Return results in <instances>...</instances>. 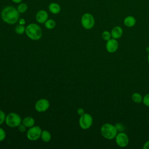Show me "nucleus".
Segmentation results:
<instances>
[{"mask_svg":"<svg viewBox=\"0 0 149 149\" xmlns=\"http://www.w3.org/2000/svg\"><path fill=\"white\" fill-rule=\"evenodd\" d=\"M0 15L2 21L8 24H15L20 18V13L17 8L11 5L4 7L1 10Z\"/></svg>","mask_w":149,"mask_h":149,"instance_id":"nucleus-1","label":"nucleus"},{"mask_svg":"<svg viewBox=\"0 0 149 149\" xmlns=\"http://www.w3.org/2000/svg\"><path fill=\"white\" fill-rule=\"evenodd\" d=\"M147 61H148V62L149 63V52L148 53V55H147Z\"/></svg>","mask_w":149,"mask_h":149,"instance_id":"nucleus-32","label":"nucleus"},{"mask_svg":"<svg viewBox=\"0 0 149 149\" xmlns=\"http://www.w3.org/2000/svg\"><path fill=\"white\" fill-rule=\"evenodd\" d=\"M17 22L19 24L24 25L26 24V20L24 18H19Z\"/></svg>","mask_w":149,"mask_h":149,"instance_id":"nucleus-28","label":"nucleus"},{"mask_svg":"<svg viewBox=\"0 0 149 149\" xmlns=\"http://www.w3.org/2000/svg\"><path fill=\"white\" fill-rule=\"evenodd\" d=\"M77 113L79 115L81 116L82 115H83L84 113H85V111H84V109L82 108H79L77 109Z\"/></svg>","mask_w":149,"mask_h":149,"instance_id":"nucleus-27","label":"nucleus"},{"mask_svg":"<svg viewBox=\"0 0 149 149\" xmlns=\"http://www.w3.org/2000/svg\"><path fill=\"white\" fill-rule=\"evenodd\" d=\"M102 38L105 41H108L112 38L111 32L107 30H105L102 33Z\"/></svg>","mask_w":149,"mask_h":149,"instance_id":"nucleus-21","label":"nucleus"},{"mask_svg":"<svg viewBox=\"0 0 149 149\" xmlns=\"http://www.w3.org/2000/svg\"><path fill=\"white\" fill-rule=\"evenodd\" d=\"M6 118V115L5 112L0 109V125L2 124L5 121Z\"/></svg>","mask_w":149,"mask_h":149,"instance_id":"nucleus-25","label":"nucleus"},{"mask_svg":"<svg viewBox=\"0 0 149 149\" xmlns=\"http://www.w3.org/2000/svg\"><path fill=\"white\" fill-rule=\"evenodd\" d=\"M41 139L45 143L49 142L51 139V133L47 130H42L41 134Z\"/></svg>","mask_w":149,"mask_h":149,"instance_id":"nucleus-16","label":"nucleus"},{"mask_svg":"<svg viewBox=\"0 0 149 149\" xmlns=\"http://www.w3.org/2000/svg\"><path fill=\"white\" fill-rule=\"evenodd\" d=\"M45 27L48 30H52L54 29L56 26V22L54 19H48L45 23H44Z\"/></svg>","mask_w":149,"mask_h":149,"instance_id":"nucleus-18","label":"nucleus"},{"mask_svg":"<svg viewBox=\"0 0 149 149\" xmlns=\"http://www.w3.org/2000/svg\"><path fill=\"white\" fill-rule=\"evenodd\" d=\"M48 10L52 14L57 15L60 13L61 10V7L56 2H51L48 5Z\"/></svg>","mask_w":149,"mask_h":149,"instance_id":"nucleus-13","label":"nucleus"},{"mask_svg":"<svg viewBox=\"0 0 149 149\" xmlns=\"http://www.w3.org/2000/svg\"><path fill=\"white\" fill-rule=\"evenodd\" d=\"M26 34L32 40H38L42 36V31L40 26L36 23H31L26 27Z\"/></svg>","mask_w":149,"mask_h":149,"instance_id":"nucleus-2","label":"nucleus"},{"mask_svg":"<svg viewBox=\"0 0 149 149\" xmlns=\"http://www.w3.org/2000/svg\"><path fill=\"white\" fill-rule=\"evenodd\" d=\"M136 23V19L134 16L132 15L127 16L126 17H125L123 20L124 25L129 28L134 26Z\"/></svg>","mask_w":149,"mask_h":149,"instance_id":"nucleus-14","label":"nucleus"},{"mask_svg":"<svg viewBox=\"0 0 149 149\" xmlns=\"http://www.w3.org/2000/svg\"><path fill=\"white\" fill-rule=\"evenodd\" d=\"M35 17L36 21L38 23L44 24V23L48 19V13L46 10L41 9L37 12Z\"/></svg>","mask_w":149,"mask_h":149,"instance_id":"nucleus-11","label":"nucleus"},{"mask_svg":"<svg viewBox=\"0 0 149 149\" xmlns=\"http://www.w3.org/2000/svg\"><path fill=\"white\" fill-rule=\"evenodd\" d=\"M15 31L18 34H23L25 33L26 27L24 26V25H21L19 24L15 27Z\"/></svg>","mask_w":149,"mask_h":149,"instance_id":"nucleus-20","label":"nucleus"},{"mask_svg":"<svg viewBox=\"0 0 149 149\" xmlns=\"http://www.w3.org/2000/svg\"><path fill=\"white\" fill-rule=\"evenodd\" d=\"M117 130L118 132H123L124 130H125V127L123 126V125L121 123H116L115 125Z\"/></svg>","mask_w":149,"mask_h":149,"instance_id":"nucleus-23","label":"nucleus"},{"mask_svg":"<svg viewBox=\"0 0 149 149\" xmlns=\"http://www.w3.org/2000/svg\"><path fill=\"white\" fill-rule=\"evenodd\" d=\"M100 132L102 136L107 140L114 139L118 133L115 125L109 123L103 124L100 128Z\"/></svg>","mask_w":149,"mask_h":149,"instance_id":"nucleus-3","label":"nucleus"},{"mask_svg":"<svg viewBox=\"0 0 149 149\" xmlns=\"http://www.w3.org/2000/svg\"><path fill=\"white\" fill-rule=\"evenodd\" d=\"M93 123V116L88 113H84L80 116L79 124L80 127L84 130L88 129L91 127Z\"/></svg>","mask_w":149,"mask_h":149,"instance_id":"nucleus-6","label":"nucleus"},{"mask_svg":"<svg viewBox=\"0 0 149 149\" xmlns=\"http://www.w3.org/2000/svg\"><path fill=\"white\" fill-rule=\"evenodd\" d=\"M42 129L38 126H33L27 131L26 136L30 141H36L41 137Z\"/></svg>","mask_w":149,"mask_h":149,"instance_id":"nucleus-7","label":"nucleus"},{"mask_svg":"<svg viewBox=\"0 0 149 149\" xmlns=\"http://www.w3.org/2000/svg\"><path fill=\"white\" fill-rule=\"evenodd\" d=\"M143 149H149V140L147 141L143 146Z\"/></svg>","mask_w":149,"mask_h":149,"instance_id":"nucleus-29","label":"nucleus"},{"mask_svg":"<svg viewBox=\"0 0 149 149\" xmlns=\"http://www.w3.org/2000/svg\"><path fill=\"white\" fill-rule=\"evenodd\" d=\"M18 129L19 130L22 132V133H23V132H25L26 130V127L22 123L19 126H18Z\"/></svg>","mask_w":149,"mask_h":149,"instance_id":"nucleus-26","label":"nucleus"},{"mask_svg":"<svg viewBox=\"0 0 149 149\" xmlns=\"http://www.w3.org/2000/svg\"><path fill=\"white\" fill-rule=\"evenodd\" d=\"M115 140L117 146L120 148L126 147L129 142L128 136L123 132H118L115 138Z\"/></svg>","mask_w":149,"mask_h":149,"instance_id":"nucleus-8","label":"nucleus"},{"mask_svg":"<svg viewBox=\"0 0 149 149\" xmlns=\"http://www.w3.org/2000/svg\"><path fill=\"white\" fill-rule=\"evenodd\" d=\"M119 47V43L116 39L111 38L109 40L107 41L105 44V48L108 52L113 54L117 51Z\"/></svg>","mask_w":149,"mask_h":149,"instance_id":"nucleus-10","label":"nucleus"},{"mask_svg":"<svg viewBox=\"0 0 149 149\" xmlns=\"http://www.w3.org/2000/svg\"><path fill=\"white\" fill-rule=\"evenodd\" d=\"M123 33V29L119 26H116L113 27L111 31L112 38L116 40L120 38L122 36Z\"/></svg>","mask_w":149,"mask_h":149,"instance_id":"nucleus-12","label":"nucleus"},{"mask_svg":"<svg viewBox=\"0 0 149 149\" xmlns=\"http://www.w3.org/2000/svg\"><path fill=\"white\" fill-rule=\"evenodd\" d=\"M132 100L136 104H140L143 102V97L140 93L135 92L132 95Z\"/></svg>","mask_w":149,"mask_h":149,"instance_id":"nucleus-17","label":"nucleus"},{"mask_svg":"<svg viewBox=\"0 0 149 149\" xmlns=\"http://www.w3.org/2000/svg\"><path fill=\"white\" fill-rule=\"evenodd\" d=\"M11 1H12V2H13L14 3H17V4H18V3H20V2H22L23 0H11Z\"/></svg>","mask_w":149,"mask_h":149,"instance_id":"nucleus-30","label":"nucleus"},{"mask_svg":"<svg viewBox=\"0 0 149 149\" xmlns=\"http://www.w3.org/2000/svg\"><path fill=\"white\" fill-rule=\"evenodd\" d=\"M142 102L145 106L149 107V93L146 94L144 97H143Z\"/></svg>","mask_w":149,"mask_h":149,"instance_id":"nucleus-22","label":"nucleus"},{"mask_svg":"<svg viewBox=\"0 0 149 149\" xmlns=\"http://www.w3.org/2000/svg\"><path fill=\"white\" fill-rule=\"evenodd\" d=\"M16 8L20 13H24L27 10L28 6L26 3L22 2L18 3V5L16 7Z\"/></svg>","mask_w":149,"mask_h":149,"instance_id":"nucleus-19","label":"nucleus"},{"mask_svg":"<svg viewBox=\"0 0 149 149\" xmlns=\"http://www.w3.org/2000/svg\"><path fill=\"white\" fill-rule=\"evenodd\" d=\"M146 50L147 52V53H148L149 52V47H147L146 48Z\"/></svg>","mask_w":149,"mask_h":149,"instance_id":"nucleus-31","label":"nucleus"},{"mask_svg":"<svg viewBox=\"0 0 149 149\" xmlns=\"http://www.w3.org/2000/svg\"><path fill=\"white\" fill-rule=\"evenodd\" d=\"M49 107V102L47 99L41 98L35 104V109L38 112H44L48 110Z\"/></svg>","mask_w":149,"mask_h":149,"instance_id":"nucleus-9","label":"nucleus"},{"mask_svg":"<svg viewBox=\"0 0 149 149\" xmlns=\"http://www.w3.org/2000/svg\"><path fill=\"white\" fill-rule=\"evenodd\" d=\"M5 123L10 127H18L22 122V119L19 115L15 112H10L6 115Z\"/></svg>","mask_w":149,"mask_h":149,"instance_id":"nucleus-4","label":"nucleus"},{"mask_svg":"<svg viewBox=\"0 0 149 149\" xmlns=\"http://www.w3.org/2000/svg\"><path fill=\"white\" fill-rule=\"evenodd\" d=\"M6 132L3 129L0 127V142L3 141L6 138Z\"/></svg>","mask_w":149,"mask_h":149,"instance_id":"nucleus-24","label":"nucleus"},{"mask_svg":"<svg viewBox=\"0 0 149 149\" xmlns=\"http://www.w3.org/2000/svg\"><path fill=\"white\" fill-rule=\"evenodd\" d=\"M81 24L82 27L86 30L93 29L95 25V19L90 13H84L81 17Z\"/></svg>","mask_w":149,"mask_h":149,"instance_id":"nucleus-5","label":"nucleus"},{"mask_svg":"<svg viewBox=\"0 0 149 149\" xmlns=\"http://www.w3.org/2000/svg\"><path fill=\"white\" fill-rule=\"evenodd\" d=\"M26 127H31L35 125V120L31 116H27L22 120V122Z\"/></svg>","mask_w":149,"mask_h":149,"instance_id":"nucleus-15","label":"nucleus"}]
</instances>
